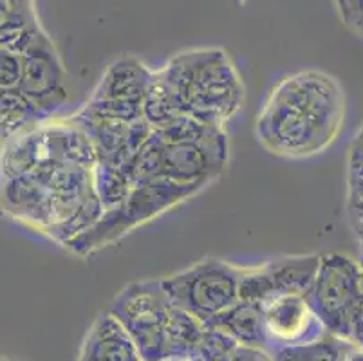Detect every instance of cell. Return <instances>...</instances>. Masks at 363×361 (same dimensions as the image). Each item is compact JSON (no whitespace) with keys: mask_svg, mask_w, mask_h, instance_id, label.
Masks as SVG:
<instances>
[{"mask_svg":"<svg viewBox=\"0 0 363 361\" xmlns=\"http://www.w3.org/2000/svg\"><path fill=\"white\" fill-rule=\"evenodd\" d=\"M345 94L331 74L300 71L273 87L257 118L259 143L286 159L313 157L328 150L343 127Z\"/></svg>","mask_w":363,"mask_h":361,"instance_id":"cell-1","label":"cell"},{"mask_svg":"<svg viewBox=\"0 0 363 361\" xmlns=\"http://www.w3.org/2000/svg\"><path fill=\"white\" fill-rule=\"evenodd\" d=\"M181 118L223 127L242 109L246 89L224 49H192L156 71Z\"/></svg>","mask_w":363,"mask_h":361,"instance_id":"cell-2","label":"cell"},{"mask_svg":"<svg viewBox=\"0 0 363 361\" xmlns=\"http://www.w3.org/2000/svg\"><path fill=\"white\" fill-rule=\"evenodd\" d=\"M203 188L199 184H177L163 177L134 184L130 194L118 206L105 210L94 226L71 240L65 248L80 257L96 253L101 248L120 240L134 228L150 223L164 211L188 201Z\"/></svg>","mask_w":363,"mask_h":361,"instance_id":"cell-3","label":"cell"},{"mask_svg":"<svg viewBox=\"0 0 363 361\" xmlns=\"http://www.w3.org/2000/svg\"><path fill=\"white\" fill-rule=\"evenodd\" d=\"M226 163L228 139L224 128L190 121L163 138L160 177L177 184L206 187L223 174Z\"/></svg>","mask_w":363,"mask_h":361,"instance_id":"cell-4","label":"cell"},{"mask_svg":"<svg viewBox=\"0 0 363 361\" xmlns=\"http://www.w3.org/2000/svg\"><path fill=\"white\" fill-rule=\"evenodd\" d=\"M172 300L161 280H138L125 286L108 306V313L127 329L143 361H168V320Z\"/></svg>","mask_w":363,"mask_h":361,"instance_id":"cell-5","label":"cell"},{"mask_svg":"<svg viewBox=\"0 0 363 361\" xmlns=\"http://www.w3.org/2000/svg\"><path fill=\"white\" fill-rule=\"evenodd\" d=\"M172 302L203 323L239 304V266L206 258L160 278Z\"/></svg>","mask_w":363,"mask_h":361,"instance_id":"cell-6","label":"cell"},{"mask_svg":"<svg viewBox=\"0 0 363 361\" xmlns=\"http://www.w3.org/2000/svg\"><path fill=\"white\" fill-rule=\"evenodd\" d=\"M362 291V264L342 253H329L322 255L318 274L306 300L329 334L352 342V322Z\"/></svg>","mask_w":363,"mask_h":361,"instance_id":"cell-7","label":"cell"},{"mask_svg":"<svg viewBox=\"0 0 363 361\" xmlns=\"http://www.w3.org/2000/svg\"><path fill=\"white\" fill-rule=\"evenodd\" d=\"M152 76L154 71L140 58L120 56L105 69L84 109L98 118L120 123L141 121L145 119V99Z\"/></svg>","mask_w":363,"mask_h":361,"instance_id":"cell-8","label":"cell"},{"mask_svg":"<svg viewBox=\"0 0 363 361\" xmlns=\"http://www.w3.org/2000/svg\"><path fill=\"white\" fill-rule=\"evenodd\" d=\"M22 72L18 89L38 111L49 118L60 111L69 99L67 71L60 52L42 29L21 55Z\"/></svg>","mask_w":363,"mask_h":361,"instance_id":"cell-9","label":"cell"},{"mask_svg":"<svg viewBox=\"0 0 363 361\" xmlns=\"http://www.w3.org/2000/svg\"><path fill=\"white\" fill-rule=\"evenodd\" d=\"M267 350L306 345L318 342L329 334L320 318L313 313L306 296L284 294L262 306Z\"/></svg>","mask_w":363,"mask_h":361,"instance_id":"cell-10","label":"cell"},{"mask_svg":"<svg viewBox=\"0 0 363 361\" xmlns=\"http://www.w3.org/2000/svg\"><path fill=\"white\" fill-rule=\"evenodd\" d=\"M78 361H143L136 343L108 311L98 314L82 343Z\"/></svg>","mask_w":363,"mask_h":361,"instance_id":"cell-11","label":"cell"},{"mask_svg":"<svg viewBox=\"0 0 363 361\" xmlns=\"http://www.w3.org/2000/svg\"><path fill=\"white\" fill-rule=\"evenodd\" d=\"M49 191L33 175L2 179L0 184V206L6 213L44 230L48 217Z\"/></svg>","mask_w":363,"mask_h":361,"instance_id":"cell-12","label":"cell"},{"mask_svg":"<svg viewBox=\"0 0 363 361\" xmlns=\"http://www.w3.org/2000/svg\"><path fill=\"white\" fill-rule=\"evenodd\" d=\"M320 260H322V255L313 253L280 257L264 264V270L272 280L275 296H284V294L306 296L315 284Z\"/></svg>","mask_w":363,"mask_h":361,"instance_id":"cell-13","label":"cell"},{"mask_svg":"<svg viewBox=\"0 0 363 361\" xmlns=\"http://www.w3.org/2000/svg\"><path fill=\"white\" fill-rule=\"evenodd\" d=\"M210 329H216L235 340L240 345L259 347L267 350L266 331H264L262 306L239 302L232 309L217 314L216 318L204 323ZM272 352V350H269Z\"/></svg>","mask_w":363,"mask_h":361,"instance_id":"cell-14","label":"cell"},{"mask_svg":"<svg viewBox=\"0 0 363 361\" xmlns=\"http://www.w3.org/2000/svg\"><path fill=\"white\" fill-rule=\"evenodd\" d=\"M45 119L21 89L0 87V139L8 141Z\"/></svg>","mask_w":363,"mask_h":361,"instance_id":"cell-15","label":"cell"},{"mask_svg":"<svg viewBox=\"0 0 363 361\" xmlns=\"http://www.w3.org/2000/svg\"><path fill=\"white\" fill-rule=\"evenodd\" d=\"M42 31L40 20L36 15L35 2L13 11L0 26V48L22 55L31 40Z\"/></svg>","mask_w":363,"mask_h":361,"instance_id":"cell-16","label":"cell"},{"mask_svg":"<svg viewBox=\"0 0 363 361\" xmlns=\"http://www.w3.org/2000/svg\"><path fill=\"white\" fill-rule=\"evenodd\" d=\"M352 343L354 342L328 334L318 342L275 350L273 357L275 361H345Z\"/></svg>","mask_w":363,"mask_h":361,"instance_id":"cell-17","label":"cell"},{"mask_svg":"<svg viewBox=\"0 0 363 361\" xmlns=\"http://www.w3.org/2000/svg\"><path fill=\"white\" fill-rule=\"evenodd\" d=\"M132 187L130 175L123 167L108 163H96L94 167V190L105 210L118 206L130 194Z\"/></svg>","mask_w":363,"mask_h":361,"instance_id":"cell-18","label":"cell"},{"mask_svg":"<svg viewBox=\"0 0 363 361\" xmlns=\"http://www.w3.org/2000/svg\"><path fill=\"white\" fill-rule=\"evenodd\" d=\"M22 58L16 52L0 48V87H18Z\"/></svg>","mask_w":363,"mask_h":361,"instance_id":"cell-19","label":"cell"},{"mask_svg":"<svg viewBox=\"0 0 363 361\" xmlns=\"http://www.w3.org/2000/svg\"><path fill=\"white\" fill-rule=\"evenodd\" d=\"M343 24L347 26L354 35L363 38V0H345L336 4Z\"/></svg>","mask_w":363,"mask_h":361,"instance_id":"cell-20","label":"cell"},{"mask_svg":"<svg viewBox=\"0 0 363 361\" xmlns=\"http://www.w3.org/2000/svg\"><path fill=\"white\" fill-rule=\"evenodd\" d=\"M220 361H275L273 352L259 347H247L237 343Z\"/></svg>","mask_w":363,"mask_h":361,"instance_id":"cell-21","label":"cell"},{"mask_svg":"<svg viewBox=\"0 0 363 361\" xmlns=\"http://www.w3.org/2000/svg\"><path fill=\"white\" fill-rule=\"evenodd\" d=\"M349 221L354 230L356 237L359 238V243L363 244V199L358 197H349Z\"/></svg>","mask_w":363,"mask_h":361,"instance_id":"cell-22","label":"cell"},{"mask_svg":"<svg viewBox=\"0 0 363 361\" xmlns=\"http://www.w3.org/2000/svg\"><path fill=\"white\" fill-rule=\"evenodd\" d=\"M349 190L352 197L363 199V165L349 163Z\"/></svg>","mask_w":363,"mask_h":361,"instance_id":"cell-23","label":"cell"},{"mask_svg":"<svg viewBox=\"0 0 363 361\" xmlns=\"http://www.w3.org/2000/svg\"><path fill=\"white\" fill-rule=\"evenodd\" d=\"M352 342H354L356 345L363 347V291L358 307H356L354 322H352Z\"/></svg>","mask_w":363,"mask_h":361,"instance_id":"cell-24","label":"cell"},{"mask_svg":"<svg viewBox=\"0 0 363 361\" xmlns=\"http://www.w3.org/2000/svg\"><path fill=\"white\" fill-rule=\"evenodd\" d=\"M31 2H35V0H0V26L13 11L31 4Z\"/></svg>","mask_w":363,"mask_h":361,"instance_id":"cell-25","label":"cell"},{"mask_svg":"<svg viewBox=\"0 0 363 361\" xmlns=\"http://www.w3.org/2000/svg\"><path fill=\"white\" fill-rule=\"evenodd\" d=\"M349 163L363 165V128H362V132L358 134V138H356L354 145H352L351 161H349Z\"/></svg>","mask_w":363,"mask_h":361,"instance_id":"cell-26","label":"cell"},{"mask_svg":"<svg viewBox=\"0 0 363 361\" xmlns=\"http://www.w3.org/2000/svg\"><path fill=\"white\" fill-rule=\"evenodd\" d=\"M345 361H363V347L352 343V347L349 349L347 356H345Z\"/></svg>","mask_w":363,"mask_h":361,"instance_id":"cell-27","label":"cell"},{"mask_svg":"<svg viewBox=\"0 0 363 361\" xmlns=\"http://www.w3.org/2000/svg\"><path fill=\"white\" fill-rule=\"evenodd\" d=\"M168 361H196L192 357H179V360H168Z\"/></svg>","mask_w":363,"mask_h":361,"instance_id":"cell-28","label":"cell"},{"mask_svg":"<svg viewBox=\"0 0 363 361\" xmlns=\"http://www.w3.org/2000/svg\"><path fill=\"white\" fill-rule=\"evenodd\" d=\"M359 264H362V267H363V251H362V258H359Z\"/></svg>","mask_w":363,"mask_h":361,"instance_id":"cell-29","label":"cell"},{"mask_svg":"<svg viewBox=\"0 0 363 361\" xmlns=\"http://www.w3.org/2000/svg\"><path fill=\"white\" fill-rule=\"evenodd\" d=\"M336 4H340V2H345V0H335Z\"/></svg>","mask_w":363,"mask_h":361,"instance_id":"cell-30","label":"cell"}]
</instances>
